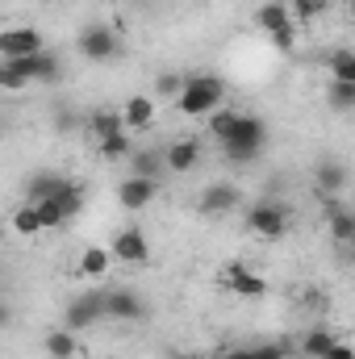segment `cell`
<instances>
[{"label":"cell","instance_id":"6da1fadb","mask_svg":"<svg viewBox=\"0 0 355 359\" xmlns=\"http://www.w3.org/2000/svg\"><path fill=\"white\" fill-rule=\"evenodd\" d=\"M264 138H267L264 121H260V117L239 113V117H234V126H230L217 142H222V155H226L230 163H255V159H260V151H264Z\"/></svg>","mask_w":355,"mask_h":359},{"label":"cell","instance_id":"7a4b0ae2","mask_svg":"<svg viewBox=\"0 0 355 359\" xmlns=\"http://www.w3.org/2000/svg\"><path fill=\"white\" fill-rule=\"evenodd\" d=\"M59 80V59L55 55H29V59H4L0 63V88L17 92L25 84H55Z\"/></svg>","mask_w":355,"mask_h":359},{"label":"cell","instance_id":"3957f363","mask_svg":"<svg viewBox=\"0 0 355 359\" xmlns=\"http://www.w3.org/2000/svg\"><path fill=\"white\" fill-rule=\"evenodd\" d=\"M222 92H226V84L217 76H192V80L180 84L176 104H180V113H188V117H205V113H213L222 104Z\"/></svg>","mask_w":355,"mask_h":359},{"label":"cell","instance_id":"277c9868","mask_svg":"<svg viewBox=\"0 0 355 359\" xmlns=\"http://www.w3.org/2000/svg\"><path fill=\"white\" fill-rule=\"evenodd\" d=\"M255 21L264 25L267 34H272V46L276 50H293L297 46V29H293V17H288V4H264L260 13H255Z\"/></svg>","mask_w":355,"mask_h":359},{"label":"cell","instance_id":"5b68a950","mask_svg":"<svg viewBox=\"0 0 355 359\" xmlns=\"http://www.w3.org/2000/svg\"><path fill=\"white\" fill-rule=\"evenodd\" d=\"M100 318H113V322H138V318H147V305L138 301V292H130V288H113V292H100Z\"/></svg>","mask_w":355,"mask_h":359},{"label":"cell","instance_id":"8992f818","mask_svg":"<svg viewBox=\"0 0 355 359\" xmlns=\"http://www.w3.org/2000/svg\"><path fill=\"white\" fill-rule=\"evenodd\" d=\"M247 230L264 234V238H280L288 230V209L276 205V201H260L251 213H247Z\"/></svg>","mask_w":355,"mask_h":359},{"label":"cell","instance_id":"52a82bcc","mask_svg":"<svg viewBox=\"0 0 355 359\" xmlns=\"http://www.w3.org/2000/svg\"><path fill=\"white\" fill-rule=\"evenodd\" d=\"M109 255H113V259H121V264H147V255H151L147 234H142L138 226L117 230V234H113V243H109Z\"/></svg>","mask_w":355,"mask_h":359},{"label":"cell","instance_id":"ba28073f","mask_svg":"<svg viewBox=\"0 0 355 359\" xmlns=\"http://www.w3.org/2000/svg\"><path fill=\"white\" fill-rule=\"evenodd\" d=\"M80 55L92 59V63L113 59V55H117V29H113V25H88V29L80 34Z\"/></svg>","mask_w":355,"mask_h":359},{"label":"cell","instance_id":"9c48e42d","mask_svg":"<svg viewBox=\"0 0 355 359\" xmlns=\"http://www.w3.org/2000/svg\"><path fill=\"white\" fill-rule=\"evenodd\" d=\"M0 55H4V59H29V55H42V34L29 29V25L4 29V34H0Z\"/></svg>","mask_w":355,"mask_h":359},{"label":"cell","instance_id":"30bf717a","mask_svg":"<svg viewBox=\"0 0 355 359\" xmlns=\"http://www.w3.org/2000/svg\"><path fill=\"white\" fill-rule=\"evenodd\" d=\"M63 322H67L72 334H76V330H88L92 322H100V292H80V297L67 305Z\"/></svg>","mask_w":355,"mask_h":359},{"label":"cell","instance_id":"8fae6325","mask_svg":"<svg viewBox=\"0 0 355 359\" xmlns=\"http://www.w3.org/2000/svg\"><path fill=\"white\" fill-rule=\"evenodd\" d=\"M155 188H159V180H142V176H130L117 184V201L126 205V209H147L151 201H155Z\"/></svg>","mask_w":355,"mask_h":359},{"label":"cell","instance_id":"7c38bea8","mask_svg":"<svg viewBox=\"0 0 355 359\" xmlns=\"http://www.w3.org/2000/svg\"><path fill=\"white\" fill-rule=\"evenodd\" d=\"M222 280H226V288H230V292H239V297H264V292H267L264 276H260V271H251V268H243V264H230Z\"/></svg>","mask_w":355,"mask_h":359},{"label":"cell","instance_id":"4fadbf2b","mask_svg":"<svg viewBox=\"0 0 355 359\" xmlns=\"http://www.w3.org/2000/svg\"><path fill=\"white\" fill-rule=\"evenodd\" d=\"M196 159H201V142H196V138H180V142H172V147L163 151V168H168V172H176V176L192 172V168H196Z\"/></svg>","mask_w":355,"mask_h":359},{"label":"cell","instance_id":"5bb4252c","mask_svg":"<svg viewBox=\"0 0 355 359\" xmlns=\"http://www.w3.org/2000/svg\"><path fill=\"white\" fill-rule=\"evenodd\" d=\"M239 205V188L234 184H209L205 192H201V213H230Z\"/></svg>","mask_w":355,"mask_h":359},{"label":"cell","instance_id":"9a60e30c","mask_svg":"<svg viewBox=\"0 0 355 359\" xmlns=\"http://www.w3.org/2000/svg\"><path fill=\"white\" fill-rule=\"evenodd\" d=\"M121 121H126L130 130H147V126L155 121V100H151V96H130V100L121 104Z\"/></svg>","mask_w":355,"mask_h":359},{"label":"cell","instance_id":"2e32d148","mask_svg":"<svg viewBox=\"0 0 355 359\" xmlns=\"http://www.w3.org/2000/svg\"><path fill=\"white\" fill-rule=\"evenodd\" d=\"M326 217H330V234H335V243H351L355 238V213L351 209H343V205H326Z\"/></svg>","mask_w":355,"mask_h":359},{"label":"cell","instance_id":"e0dca14e","mask_svg":"<svg viewBox=\"0 0 355 359\" xmlns=\"http://www.w3.org/2000/svg\"><path fill=\"white\" fill-rule=\"evenodd\" d=\"M126 130V121H121V113H113V109H100V113H92L88 117V134L100 142V138H109V134H121Z\"/></svg>","mask_w":355,"mask_h":359},{"label":"cell","instance_id":"ac0fdd59","mask_svg":"<svg viewBox=\"0 0 355 359\" xmlns=\"http://www.w3.org/2000/svg\"><path fill=\"white\" fill-rule=\"evenodd\" d=\"M335 343H339V339H335V334H330L326 326H314V330H309V334L301 339V355H309V359H322L326 351H330V347H335Z\"/></svg>","mask_w":355,"mask_h":359},{"label":"cell","instance_id":"d6986e66","mask_svg":"<svg viewBox=\"0 0 355 359\" xmlns=\"http://www.w3.org/2000/svg\"><path fill=\"white\" fill-rule=\"evenodd\" d=\"M347 188V168L343 163H322L318 168V192L330 196V192H343Z\"/></svg>","mask_w":355,"mask_h":359},{"label":"cell","instance_id":"ffe728a7","mask_svg":"<svg viewBox=\"0 0 355 359\" xmlns=\"http://www.w3.org/2000/svg\"><path fill=\"white\" fill-rule=\"evenodd\" d=\"M76 351H80V343H76L72 330H51L46 334V355L51 359H72Z\"/></svg>","mask_w":355,"mask_h":359},{"label":"cell","instance_id":"44dd1931","mask_svg":"<svg viewBox=\"0 0 355 359\" xmlns=\"http://www.w3.org/2000/svg\"><path fill=\"white\" fill-rule=\"evenodd\" d=\"M72 180L63 176H51V172H42V176H34V184H29V205L34 201H46V196H55V192H63Z\"/></svg>","mask_w":355,"mask_h":359},{"label":"cell","instance_id":"7402d4cb","mask_svg":"<svg viewBox=\"0 0 355 359\" xmlns=\"http://www.w3.org/2000/svg\"><path fill=\"white\" fill-rule=\"evenodd\" d=\"M13 230L21 234V238H34V234H42V222H38V209L25 201L17 213H13Z\"/></svg>","mask_w":355,"mask_h":359},{"label":"cell","instance_id":"603a6c76","mask_svg":"<svg viewBox=\"0 0 355 359\" xmlns=\"http://www.w3.org/2000/svg\"><path fill=\"white\" fill-rule=\"evenodd\" d=\"M109 259H113V255H109L105 247H88V251L80 255V271H84V276H92V280H100V276L109 271Z\"/></svg>","mask_w":355,"mask_h":359},{"label":"cell","instance_id":"cb8c5ba5","mask_svg":"<svg viewBox=\"0 0 355 359\" xmlns=\"http://www.w3.org/2000/svg\"><path fill=\"white\" fill-rule=\"evenodd\" d=\"M159 172H163V155H159V151H138V155H134V176L159 180Z\"/></svg>","mask_w":355,"mask_h":359},{"label":"cell","instance_id":"d4e9b609","mask_svg":"<svg viewBox=\"0 0 355 359\" xmlns=\"http://www.w3.org/2000/svg\"><path fill=\"white\" fill-rule=\"evenodd\" d=\"M330 76L339 84H355V55L351 50H335L330 55Z\"/></svg>","mask_w":355,"mask_h":359},{"label":"cell","instance_id":"484cf974","mask_svg":"<svg viewBox=\"0 0 355 359\" xmlns=\"http://www.w3.org/2000/svg\"><path fill=\"white\" fill-rule=\"evenodd\" d=\"M126 155H130V138H126V130L100 138V159H126Z\"/></svg>","mask_w":355,"mask_h":359},{"label":"cell","instance_id":"4316f807","mask_svg":"<svg viewBox=\"0 0 355 359\" xmlns=\"http://www.w3.org/2000/svg\"><path fill=\"white\" fill-rule=\"evenodd\" d=\"M330 8V0H293V8H288V17H301V21H314V17H322Z\"/></svg>","mask_w":355,"mask_h":359},{"label":"cell","instance_id":"83f0119b","mask_svg":"<svg viewBox=\"0 0 355 359\" xmlns=\"http://www.w3.org/2000/svg\"><path fill=\"white\" fill-rule=\"evenodd\" d=\"M330 104H335V109H355V84L330 80Z\"/></svg>","mask_w":355,"mask_h":359},{"label":"cell","instance_id":"f1b7e54d","mask_svg":"<svg viewBox=\"0 0 355 359\" xmlns=\"http://www.w3.org/2000/svg\"><path fill=\"white\" fill-rule=\"evenodd\" d=\"M234 117H239V113H234V109H222V113H217V109H213V113H209V130H213V134H217V138H222V134H226V130H230V126H234Z\"/></svg>","mask_w":355,"mask_h":359},{"label":"cell","instance_id":"f546056e","mask_svg":"<svg viewBox=\"0 0 355 359\" xmlns=\"http://www.w3.org/2000/svg\"><path fill=\"white\" fill-rule=\"evenodd\" d=\"M255 359H288V347H280V343H267V347H255Z\"/></svg>","mask_w":355,"mask_h":359},{"label":"cell","instance_id":"4dcf8cb0","mask_svg":"<svg viewBox=\"0 0 355 359\" xmlns=\"http://www.w3.org/2000/svg\"><path fill=\"white\" fill-rule=\"evenodd\" d=\"M180 84H184L180 76H159V92H163V96H172V92H180Z\"/></svg>","mask_w":355,"mask_h":359},{"label":"cell","instance_id":"1f68e13d","mask_svg":"<svg viewBox=\"0 0 355 359\" xmlns=\"http://www.w3.org/2000/svg\"><path fill=\"white\" fill-rule=\"evenodd\" d=\"M322 359H355V351L347 347V343H335V347H330V351H326Z\"/></svg>","mask_w":355,"mask_h":359},{"label":"cell","instance_id":"d6a6232c","mask_svg":"<svg viewBox=\"0 0 355 359\" xmlns=\"http://www.w3.org/2000/svg\"><path fill=\"white\" fill-rule=\"evenodd\" d=\"M217 359H255V351H243V347H234V351H226V355H217Z\"/></svg>","mask_w":355,"mask_h":359},{"label":"cell","instance_id":"836d02e7","mask_svg":"<svg viewBox=\"0 0 355 359\" xmlns=\"http://www.w3.org/2000/svg\"><path fill=\"white\" fill-rule=\"evenodd\" d=\"M0 326H8V305L0 301Z\"/></svg>","mask_w":355,"mask_h":359},{"label":"cell","instance_id":"e575fe53","mask_svg":"<svg viewBox=\"0 0 355 359\" xmlns=\"http://www.w3.org/2000/svg\"><path fill=\"white\" fill-rule=\"evenodd\" d=\"M176 359H217V355H176Z\"/></svg>","mask_w":355,"mask_h":359}]
</instances>
